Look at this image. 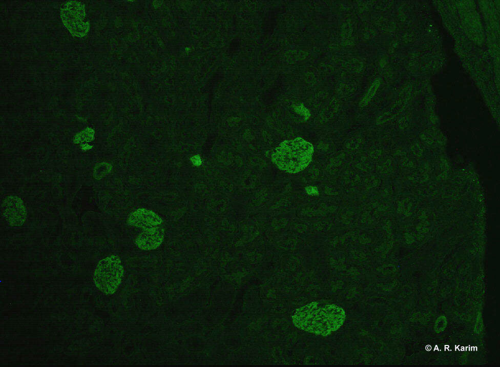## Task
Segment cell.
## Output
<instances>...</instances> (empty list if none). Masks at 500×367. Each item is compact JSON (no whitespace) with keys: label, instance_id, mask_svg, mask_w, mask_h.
Here are the masks:
<instances>
[{"label":"cell","instance_id":"obj_8","mask_svg":"<svg viewBox=\"0 0 500 367\" xmlns=\"http://www.w3.org/2000/svg\"><path fill=\"white\" fill-rule=\"evenodd\" d=\"M431 346H429V348H427V346H426V350H427V351H430V350H431Z\"/></svg>","mask_w":500,"mask_h":367},{"label":"cell","instance_id":"obj_6","mask_svg":"<svg viewBox=\"0 0 500 367\" xmlns=\"http://www.w3.org/2000/svg\"><path fill=\"white\" fill-rule=\"evenodd\" d=\"M164 230L159 226L144 229L135 239L136 246L143 250H151L158 248L163 241Z\"/></svg>","mask_w":500,"mask_h":367},{"label":"cell","instance_id":"obj_4","mask_svg":"<svg viewBox=\"0 0 500 367\" xmlns=\"http://www.w3.org/2000/svg\"><path fill=\"white\" fill-rule=\"evenodd\" d=\"M62 21L65 26L76 36H83L88 32L89 24L82 22L85 16V8L79 2H72L67 4L64 11H62Z\"/></svg>","mask_w":500,"mask_h":367},{"label":"cell","instance_id":"obj_5","mask_svg":"<svg viewBox=\"0 0 500 367\" xmlns=\"http://www.w3.org/2000/svg\"><path fill=\"white\" fill-rule=\"evenodd\" d=\"M1 209L3 217L11 226L20 227L25 222L27 210L19 198L7 197L2 203Z\"/></svg>","mask_w":500,"mask_h":367},{"label":"cell","instance_id":"obj_1","mask_svg":"<svg viewBox=\"0 0 500 367\" xmlns=\"http://www.w3.org/2000/svg\"><path fill=\"white\" fill-rule=\"evenodd\" d=\"M293 322L298 328L326 336L338 330L345 319L344 310L336 304L322 305L312 302L296 310Z\"/></svg>","mask_w":500,"mask_h":367},{"label":"cell","instance_id":"obj_7","mask_svg":"<svg viewBox=\"0 0 500 367\" xmlns=\"http://www.w3.org/2000/svg\"><path fill=\"white\" fill-rule=\"evenodd\" d=\"M128 222L130 225L146 229L159 226L162 220L153 211L139 209L129 215Z\"/></svg>","mask_w":500,"mask_h":367},{"label":"cell","instance_id":"obj_2","mask_svg":"<svg viewBox=\"0 0 500 367\" xmlns=\"http://www.w3.org/2000/svg\"><path fill=\"white\" fill-rule=\"evenodd\" d=\"M314 147L301 137L284 140L276 147L271 155L273 163L281 170L290 174L305 169L312 159Z\"/></svg>","mask_w":500,"mask_h":367},{"label":"cell","instance_id":"obj_3","mask_svg":"<svg viewBox=\"0 0 500 367\" xmlns=\"http://www.w3.org/2000/svg\"><path fill=\"white\" fill-rule=\"evenodd\" d=\"M123 275V268L119 258L111 255L98 263L94 272L93 280L96 287L106 294H113L119 287Z\"/></svg>","mask_w":500,"mask_h":367}]
</instances>
